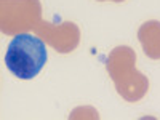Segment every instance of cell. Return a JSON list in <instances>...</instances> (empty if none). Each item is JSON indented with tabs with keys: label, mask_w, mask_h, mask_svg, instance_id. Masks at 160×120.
Returning a JSON list of instances; mask_svg holds the SVG:
<instances>
[{
	"label": "cell",
	"mask_w": 160,
	"mask_h": 120,
	"mask_svg": "<svg viewBox=\"0 0 160 120\" xmlns=\"http://www.w3.org/2000/svg\"><path fill=\"white\" fill-rule=\"evenodd\" d=\"M48 59L47 47L42 38L32 34L15 35L7 47V69L21 80H32L45 68Z\"/></svg>",
	"instance_id": "1"
},
{
	"label": "cell",
	"mask_w": 160,
	"mask_h": 120,
	"mask_svg": "<svg viewBox=\"0 0 160 120\" xmlns=\"http://www.w3.org/2000/svg\"><path fill=\"white\" fill-rule=\"evenodd\" d=\"M138 38L146 56H149L151 59H160V22L158 21L144 22L138 31Z\"/></svg>",
	"instance_id": "2"
}]
</instances>
